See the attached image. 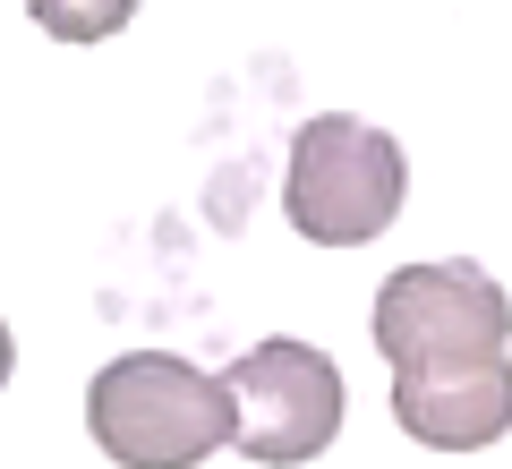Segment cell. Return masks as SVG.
Segmentation results:
<instances>
[{"mask_svg": "<svg viewBox=\"0 0 512 469\" xmlns=\"http://www.w3.org/2000/svg\"><path fill=\"white\" fill-rule=\"evenodd\" d=\"M86 435L120 469H197L231 444V384L171 350H128L86 384Z\"/></svg>", "mask_w": 512, "mask_h": 469, "instance_id": "6da1fadb", "label": "cell"}, {"mask_svg": "<svg viewBox=\"0 0 512 469\" xmlns=\"http://www.w3.org/2000/svg\"><path fill=\"white\" fill-rule=\"evenodd\" d=\"M402 188H410V163H402V145L384 137V128H367L359 111H316L291 137L282 214L316 248H359V239L393 231Z\"/></svg>", "mask_w": 512, "mask_h": 469, "instance_id": "7a4b0ae2", "label": "cell"}, {"mask_svg": "<svg viewBox=\"0 0 512 469\" xmlns=\"http://www.w3.org/2000/svg\"><path fill=\"white\" fill-rule=\"evenodd\" d=\"M376 350L393 376H444V367H487L512 350V307L478 265L444 256V265H402L384 273L376 316H367Z\"/></svg>", "mask_w": 512, "mask_h": 469, "instance_id": "3957f363", "label": "cell"}, {"mask_svg": "<svg viewBox=\"0 0 512 469\" xmlns=\"http://www.w3.org/2000/svg\"><path fill=\"white\" fill-rule=\"evenodd\" d=\"M231 444L265 469H299L342 435V367L316 342H256L231 359Z\"/></svg>", "mask_w": 512, "mask_h": 469, "instance_id": "277c9868", "label": "cell"}, {"mask_svg": "<svg viewBox=\"0 0 512 469\" xmlns=\"http://www.w3.org/2000/svg\"><path fill=\"white\" fill-rule=\"evenodd\" d=\"M393 418L427 452H487L512 427V359L444 367V376H393Z\"/></svg>", "mask_w": 512, "mask_h": 469, "instance_id": "5b68a950", "label": "cell"}]
</instances>
